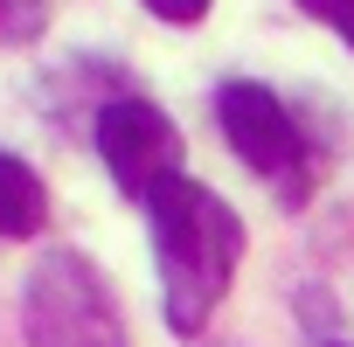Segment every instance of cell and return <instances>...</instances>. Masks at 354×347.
Wrapping results in <instances>:
<instances>
[{
	"label": "cell",
	"mask_w": 354,
	"mask_h": 347,
	"mask_svg": "<svg viewBox=\"0 0 354 347\" xmlns=\"http://www.w3.org/2000/svg\"><path fill=\"white\" fill-rule=\"evenodd\" d=\"M153 216V264H160V299H167V326L174 333H202L236 278L243 257V223L236 209L202 188L195 174H174L146 195Z\"/></svg>",
	"instance_id": "1"
},
{
	"label": "cell",
	"mask_w": 354,
	"mask_h": 347,
	"mask_svg": "<svg viewBox=\"0 0 354 347\" xmlns=\"http://www.w3.org/2000/svg\"><path fill=\"white\" fill-rule=\"evenodd\" d=\"M28 347H125V312L84 250H49L21 292Z\"/></svg>",
	"instance_id": "2"
},
{
	"label": "cell",
	"mask_w": 354,
	"mask_h": 347,
	"mask_svg": "<svg viewBox=\"0 0 354 347\" xmlns=\"http://www.w3.org/2000/svg\"><path fill=\"white\" fill-rule=\"evenodd\" d=\"M216 118H223V139L236 146V160L271 181L278 195H306V139L292 125V111L264 91V84H223L216 91Z\"/></svg>",
	"instance_id": "3"
},
{
	"label": "cell",
	"mask_w": 354,
	"mask_h": 347,
	"mask_svg": "<svg viewBox=\"0 0 354 347\" xmlns=\"http://www.w3.org/2000/svg\"><path fill=\"white\" fill-rule=\"evenodd\" d=\"M97 153L111 167V181L125 195H153L160 181H174L181 174V132H174V118L146 97H111L97 111Z\"/></svg>",
	"instance_id": "4"
},
{
	"label": "cell",
	"mask_w": 354,
	"mask_h": 347,
	"mask_svg": "<svg viewBox=\"0 0 354 347\" xmlns=\"http://www.w3.org/2000/svg\"><path fill=\"white\" fill-rule=\"evenodd\" d=\"M49 223V188H42V174L15 153H0V243H21Z\"/></svg>",
	"instance_id": "5"
},
{
	"label": "cell",
	"mask_w": 354,
	"mask_h": 347,
	"mask_svg": "<svg viewBox=\"0 0 354 347\" xmlns=\"http://www.w3.org/2000/svg\"><path fill=\"white\" fill-rule=\"evenodd\" d=\"M49 21V0H0V42H28Z\"/></svg>",
	"instance_id": "6"
},
{
	"label": "cell",
	"mask_w": 354,
	"mask_h": 347,
	"mask_svg": "<svg viewBox=\"0 0 354 347\" xmlns=\"http://www.w3.org/2000/svg\"><path fill=\"white\" fill-rule=\"evenodd\" d=\"M299 8H306L313 21H326L340 42H354V0H299Z\"/></svg>",
	"instance_id": "7"
},
{
	"label": "cell",
	"mask_w": 354,
	"mask_h": 347,
	"mask_svg": "<svg viewBox=\"0 0 354 347\" xmlns=\"http://www.w3.org/2000/svg\"><path fill=\"white\" fill-rule=\"evenodd\" d=\"M146 8H153L160 21H181V28H188V21H202V15H209V0H146Z\"/></svg>",
	"instance_id": "8"
}]
</instances>
